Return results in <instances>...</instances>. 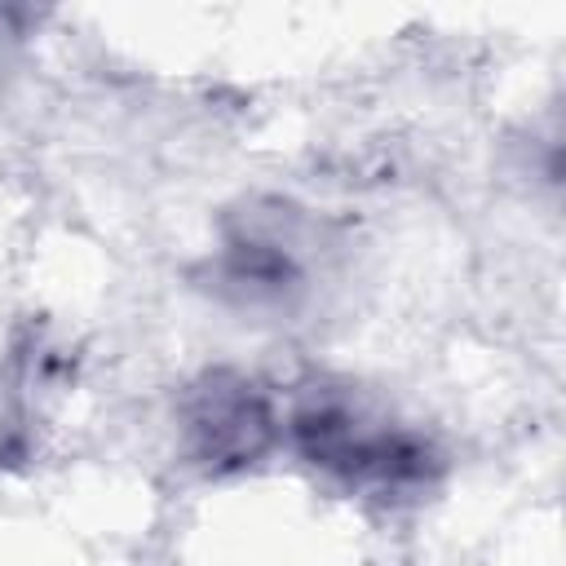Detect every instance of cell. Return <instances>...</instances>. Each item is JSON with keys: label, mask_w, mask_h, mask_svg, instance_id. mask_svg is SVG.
I'll return each mask as SVG.
<instances>
[{"label": "cell", "mask_w": 566, "mask_h": 566, "mask_svg": "<svg viewBox=\"0 0 566 566\" xmlns=\"http://www.w3.org/2000/svg\"><path fill=\"white\" fill-rule=\"evenodd\" d=\"M292 447L323 473L376 491V495H402L433 478L438 455L424 438L367 416L358 402L340 394H314L305 398L287 420Z\"/></svg>", "instance_id": "1"}, {"label": "cell", "mask_w": 566, "mask_h": 566, "mask_svg": "<svg viewBox=\"0 0 566 566\" xmlns=\"http://www.w3.org/2000/svg\"><path fill=\"white\" fill-rule=\"evenodd\" d=\"M181 442L186 455L208 473H239L256 464L279 433L274 407L252 376L203 371L181 394Z\"/></svg>", "instance_id": "2"}, {"label": "cell", "mask_w": 566, "mask_h": 566, "mask_svg": "<svg viewBox=\"0 0 566 566\" xmlns=\"http://www.w3.org/2000/svg\"><path fill=\"white\" fill-rule=\"evenodd\" d=\"M283 212H248V226L234 230L212 265L217 287L239 296L243 305H265V301H283L301 287L305 270H301V252H296V234L283 230Z\"/></svg>", "instance_id": "3"}]
</instances>
